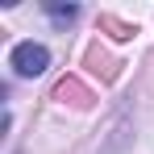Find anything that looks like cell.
I'll use <instances>...</instances> for the list:
<instances>
[{"label":"cell","instance_id":"7a4b0ae2","mask_svg":"<svg viewBox=\"0 0 154 154\" xmlns=\"http://www.w3.org/2000/svg\"><path fill=\"white\" fill-rule=\"evenodd\" d=\"M46 13H50L58 25H67V21H75V17H79V4H46Z\"/></svg>","mask_w":154,"mask_h":154},{"label":"cell","instance_id":"6da1fadb","mask_svg":"<svg viewBox=\"0 0 154 154\" xmlns=\"http://www.w3.org/2000/svg\"><path fill=\"white\" fill-rule=\"evenodd\" d=\"M8 67L21 79H33V75H42V71L50 67V50H46L42 42H17L13 54H8Z\"/></svg>","mask_w":154,"mask_h":154}]
</instances>
